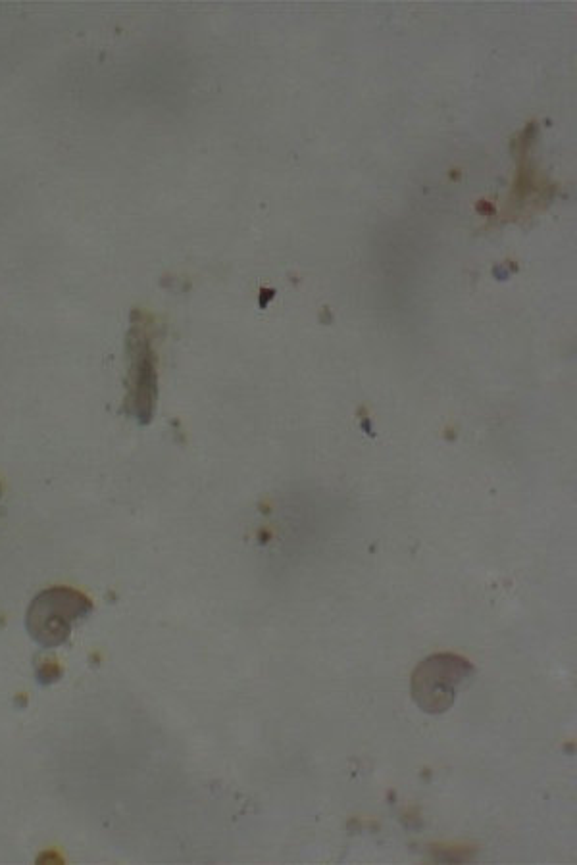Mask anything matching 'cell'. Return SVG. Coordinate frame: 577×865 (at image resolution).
<instances>
[{
	"mask_svg": "<svg viewBox=\"0 0 577 865\" xmlns=\"http://www.w3.org/2000/svg\"><path fill=\"white\" fill-rule=\"evenodd\" d=\"M474 675V666L454 654H437L424 660L412 675V698L426 714H445L458 691Z\"/></svg>",
	"mask_w": 577,
	"mask_h": 865,
	"instance_id": "6da1fadb",
	"label": "cell"
},
{
	"mask_svg": "<svg viewBox=\"0 0 577 865\" xmlns=\"http://www.w3.org/2000/svg\"><path fill=\"white\" fill-rule=\"evenodd\" d=\"M91 612V602L77 591L56 587L39 594L27 612L29 635L52 648L66 643L77 619Z\"/></svg>",
	"mask_w": 577,
	"mask_h": 865,
	"instance_id": "7a4b0ae2",
	"label": "cell"
}]
</instances>
